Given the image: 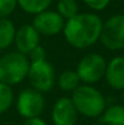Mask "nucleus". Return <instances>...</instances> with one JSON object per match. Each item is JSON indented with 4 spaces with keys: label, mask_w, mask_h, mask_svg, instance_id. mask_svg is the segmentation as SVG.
I'll return each instance as SVG.
<instances>
[{
    "label": "nucleus",
    "mask_w": 124,
    "mask_h": 125,
    "mask_svg": "<svg viewBox=\"0 0 124 125\" xmlns=\"http://www.w3.org/2000/svg\"><path fill=\"white\" fill-rule=\"evenodd\" d=\"M51 4L52 0H17V5L24 12L34 16L46 11Z\"/></svg>",
    "instance_id": "2eb2a0df"
},
{
    "label": "nucleus",
    "mask_w": 124,
    "mask_h": 125,
    "mask_svg": "<svg viewBox=\"0 0 124 125\" xmlns=\"http://www.w3.org/2000/svg\"><path fill=\"white\" fill-rule=\"evenodd\" d=\"M56 12L65 21H68L79 13L78 12V4L76 0H58Z\"/></svg>",
    "instance_id": "dca6fc26"
},
{
    "label": "nucleus",
    "mask_w": 124,
    "mask_h": 125,
    "mask_svg": "<svg viewBox=\"0 0 124 125\" xmlns=\"http://www.w3.org/2000/svg\"><path fill=\"white\" fill-rule=\"evenodd\" d=\"M16 28L9 18H0V50L7 49L15 40Z\"/></svg>",
    "instance_id": "4468645a"
},
{
    "label": "nucleus",
    "mask_w": 124,
    "mask_h": 125,
    "mask_svg": "<svg viewBox=\"0 0 124 125\" xmlns=\"http://www.w3.org/2000/svg\"><path fill=\"white\" fill-rule=\"evenodd\" d=\"M54 125H76L78 119V112L69 97L58 98L51 112Z\"/></svg>",
    "instance_id": "1a4fd4ad"
},
{
    "label": "nucleus",
    "mask_w": 124,
    "mask_h": 125,
    "mask_svg": "<svg viewBox=\"0 0 124 125\" xmlns=\"http://www.w3.org/2000/svg\"><path fill=\"white\" fill-rule=\"evenodd\" d=\"M122 102H123L122 104L124 106V90H122Z\"/></svg>",
    "instance_id": "4be33fe9"
},
{
    "label": "nucleus",
    "mask_w": 124,
    "mask_h": 125,
    "mask_svg": "<svg viewBox=\"0 0 124 125\" xmlns=\"http://www.w3.org/2000/svg\"><path fill=\"white\" fill-rule=\"evenodd\" d=\"M91 125H102V124H99V123H95V124H91Z\"/></svg>",
    "instance_id": "5701e85b"
},
{
    "label": "nucleus",
    "mask_w": 124,
    "mask_h": 125,
    "mask_svg": "<svg viewBox=\"0 0 124 125\" xmlns=\"http://www.w3.org/2000/svg\"><path fill=\"white\" fill-rule=\"evenodd\" d=\"M58 87L65 91V92H73L79 85H80V79L77 74L76 71L72 69H66L63 71L57 79Z\"/></svg>",
    "instance_id": "ddd939ff"
},
{
    "label": "nucleus",
    "mask_w": 124,
    "mask_h": 125,
    "mask_svg": "<svg viewBox=\"0 0 124 125\" xmlns=\"http://www.w3.org/2000/svg\"><path fill=\"white\" fill-rule=\"evenodd\" d=\"M29 60L26 55L13 51L0 58V83L16 85L23 82L29 71Z\"/></svg>",
    "instance_id": "7ed1b4c3"
},
{
    "label": "nucleus",
    "mask_w": 124,
    "mask_h": 125,
    "mask_svg": "<svg viewBox=\"0 0 124 125\" xmlns=\"http://www.w3.org/2000/svg\"><path fill=\"white\" fill-rule=\"evenodd\" d=\"M27 78L32 87L41 94L51 91L56 80L55 69L47 61L31 63Z\"/></svg>",
    "instance_id": "423d86ee"
},
{
    "label": "nucleus",
    "mask_w": 124,
    "mask_h": 125,
    "mask_svg": "<svg viewBox=\"0 0 124 125\" xmlns=\"http://www.w3.org/2000/svg\"><path fill=\"white\" fill-rule=\"evenodd\" d=\"M24 125H47L45 123L44 119H41L40 117H37V118H29V119H26Z\"/></svg>",
    "instance_id": "412c9836"
},
{
    "label": "nucleus",
    "mask_w": 124,
    "mask_h": 125,
    "mask_svg": "<svg viewBox=\"0 0 124 125\" xmlns=\"http://www.w3.org/2000/svg\"><path fill=\"white\" fill-rule=\"evenodd\" d=\"M103 21L94 12L78 13L66 21L63 35L67 42L76 49H88L100 40Z\"/></svg>",
    "instance_id": "f257e3e1"
},
{
    "label": "nucleus",
    "mask_w": 124,
    "mask_h": 125,
    "mask_svg": "<svg viewBox=\"0 0 124 125\" xmlns=\"http://www.w3.org/2000/svg\"><path fill=\"white\" fill-rule=\"evenodd\" d=\"M17 112L26 119L40 117L45 108V100L43 94L34 89H26L20 92L17 98Z\"/></svg>",
    "instance_id": "0eeeda50"
},
{
    "label": "nucleus",
    "mask_w": 124,
    "mask_h": 125,
    "mask_svg": "<svg viewBox=\"0 0 124 125\" xmlns=\"http://www.w3.org/2000/svg\"><path fill=\"white\" fill-rule=\"evenodd\" d=\"M17 7V0H0V18H7Z\"/></svg>",
    "instance_id": "a211bd4d"
},
{
    "label": "nucleus",
    "mask_w": 124,
    "mask_h": 125,
    "mask_svg": "<svg viewBox=\"0 0 124 125\" xmlns=\"http://www.w3.org/2000/svg\"><path fill=\"white\" fill-rule=\"evenodd\" d=\"M82 1L92 11H102L111 2V0H82Z\"/></svg>",
    "instance_id": "aec40b11"
},
{
    "label": "nucleus",
    "mask_w": 124,
    "mask_h": 125,
    "mask_svg": "<svg viewBox=\"0 0 124 125\" xmlns=\"http://www.w3.org/2000/svg\"><path fill=\"white\" fill-rule=\"evenodd\" d=\"M39 40L40 35L34 29V27L32 24H24L18 28V31H16L13 42L17 47V51L27 56L33 49L39 45Z\"/></svg>",
    "instance_id": "9d476101"
},
{
    "label": "nucleus",
    "mask_w": 124,
    "mask_h": 125,
    "mask_svg": "<svg viewBox=\"0 0 124 125\" xmlns=\"http://www.w3.org/2000/svg\"><path fill=\"white\" fill-rule=\"evenodd\" d=\"M106 66L107 62L102 55L91 52L86 53L79 61L76 72L83 84L92 85L105 78Z\"/></svg>",
    "instance_id": "20e7f679"
},
{
    "label": "nucleus",
    "mask_w": 124,
    "mask_h": 125,
    "mask_svg": "<svg viewBox=\"0 0 124 125\" xmlns=\"http://www.w3.org/2000/svg\"><path fill=\"white\" fill-rule=\"evenodd\" d=\"M13 92L11 87L6 84L0 83V114L5 113L12 104Z\"/></svg>",
    "instance_id": "f3484780"
},
{
    "label": "nucleus",
    "mask_w": 124,
    "mask_h": 125,
    "mask_svg": "<svg viewBox=\"0 0 124 125\" xmlns=\"http://www.w3.org/2000/svg\"><path fill=\"white\" fill-rule=\"evenodd\" d=\"M65 23L66 21L56 11L46 10L44 12L35 15L32 26L39 33V35L52 37V35L60 34L63 31Z\"/></svg>",
    "instance_id": "6e6552de"
},
{
    "label": "nucleus",
    "mask_w": 124,
    "mask_h": 125,
    "mask_svg": "<svg viewBox=\"0 0 124 125\" xmlns=\"http://www.w3.org/2000/svg\"><path fill=\"white\" fill-rule=\"evenodd\" d=\"M102 125H124V106L112 104L106 107L101 115Z\"/></svg>",
    "instance_id": "f8f14e48"
},
{
    "label": "nucleus",
    "mask_w": 124,
    "mask_h": 125,
    "mask_svg": "<svg viewBox=\"0 0 124 125\" xmlns=\"http://www.w3.org/2000/svg\"><path fill=\"white\" fill-rule=\"evenodd\" d=\"M78 114L86 118H99L105 112L107 104L105 96L92 85H79L71 97Z\"/></svg>",
    "instance_id": "f03ea898"
},
{
    "label": "nucleus",
    "mask_w": 124,
    "mask_h": 125,
    "mask_svg": "<svg viewBox=\"0 0 124 125\" xmlns=\"http://www.w3.org/2000/svg\"><path fill=\"white\" fill-rule=\"evenodd\" d=\"M105 79L113 90H124V56H114L107 62Z\"/></svg>",
    "instance_id": "9b49d317"
},
{
    "label": "nucleus",
    "mask_w": 124,
    "mask_h": 125,
    "mask_svg": "<svg viewBox=\"0 0 124 125\" xmlns=\"http://www.w3.org/2000/svg\"><path fill=\"white\" fill-rule=\"evenodd\" d=\"M101 44L112 51L124 49V13L111 16L102 24L100 35Z\"/></svg>",
    "instance_id": "39448f33"
},
{
    "label": "nucleus",
    "mask_w": 124,
    "mask_h": 125,
    "mask_svg": "<svg viewBox=\"0 0 124 125\" xmlns=\"http://www.w3.org/2000/svg\"><path fill=\"white\" fill-rule=\"evenodd\" d=\"M28 56H29V63H37V62H41V61H46L45 49L40 45H38L35 49H33Z\"/></svg>",
    "instance_id": "6ab92c4d"
}]
</instances>
